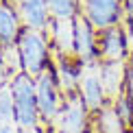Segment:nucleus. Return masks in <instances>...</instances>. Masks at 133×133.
<instances>
[{
    "mask_svg": "<svg viewBox=\"0 0 133 133\" xmlns=\"http://www.w3.org/2000/svg\"><path fill=\"white\" fill-rule=\"evenodd\" d=\"M11 96H13V109H15V124L22 131H29L39 127V107H37V94H35V79L29 74H18L9 79Z\"/></svg>",
    "mask_w": 133,
    "mask_h": 133,
    "instance_id": "f257e3e1",
    "label": "nucleus"
},
{
    "mask_svg": "<svg viewBox=\"0 0 133 133\" xmlns=\"http://www.w3.org/2000/svg\"><path fill=\"white\" fill-rule=\"evenodd\" d=\"M18 50L22 59V72L31 79H37L44 70L50 65V55H48V42L46 35L33 29H22L18 37Z\"/></svg>",
    "mask_w": 133,
    "mask_h": 133,
    "instance_id": "f03ea898",
    "label": "nucleus"
},
{
    "mask_svg": "<svg viewBox=\"0 0 133 133\" xmlns=\"http://www.w3.org/2000/svg\"><path fill=\"white\" fill-rule=\"evenodd\" d=\"M59 81L55 74L52 63L35 79V94H37V107H39L42 122H55L59 111H61V98H59Z\"/></svg>",
    "mask_w": 133,
    "mask_h": 133,
    "instance_id": "7ed1b4c3",
    "label": "nucleus"
},
{
    "mask_svg": "<svg viewBox=\"0 0 133 133\" xmlns=\"http://www.w3.org/2000/svg\"><path fill=\"white\" fill-rule=\"evenodd\" d=\"M74 55L83 68H94L101 63L96 29L90 24V20L83 13L74 18Z\"/></svg>",
    "mask_w": 133,
    "mask_h": 133,
    "instance_id": "20e7f679",
    "label": "nucleus"
},
{
    "mask_svg": "<svg viewBox=\"0 0 133 133\" xmlns=\"http://www.w3.org/2000/svg\"><path fill=\"white\" fill-rule=\"evenodd\" d=\"M83 15L101 33L111 26H120V20L124 15V4L122 0H85Z\"/></svg>",
    "mask_w": 133,
    "mask_h": 133,
    "instance_id": "39448f33",
    "label": "nucleus"
},
{
    "mask_svg": "<svg viewBox=\"0 0 133 133\" xmlns=\"http://www.w3.org/2000/svg\"><path fill=\"white\" fill-rule=\"evenodd\" d=\"M87 116H90V111L76 92L72 96H65V103L55 120V129H57V133H87L90 131Z\"/></svg>",
    "mask_w": 133,
    "mask_h": 133,
    "instance_id": "423d86ee",
    "label": "nucleus"
},
{
    "mask_svg": "<svg viewBox=\"0 0 133 133\" xmlns=\"http://www.w3.org/2000/svg\"><path fill=\"white\" fill-rule=\"evenodd\" d=\"M79 96H81L83 105L87 107L90 114H98L101 109H105L109 105L107 94H105V87H103V81H101L98 65H94V70H87L85 74H81Z\"/></svg>",
    "mask_w": 133,
    "mask_h": 133,
    "instance_id": "0eeeda50",
    "label": "nucleus"
},
{
    "mask_svg": "<svg viewBox=\"0 0 133 133\" xmlns=\"http://www.w3.org/2000/svg\"><path fill=\"white\" fill-rule=\"evenodd\" d=\"M98 52L101 61H127L129 39L120 26H111L98 33Z\"/></svg>",
    "mask_w": 133,
    "mask_h": 133,
    "instance_id": "6e6552de",
    "label": "nucleus"
},
{
    "mask_svg": "<svg viewBox=\"0 0 133 133\" xmlns=\"http://www.w3.org/2000/svg\"><path fill=\"white\" fill-rule=\"evenodd\" d=\"M127 61H101L98 63V72H101V81L107 94V101L116 103L118 96L127 87Z\"/></svg>",
    "mask_w": 133,
    "mask_h": 133,
    "instance_id": "1a4fd4ad",
    "label": "nucleus"
},
{
    "mask_svg": "<svg viewBox=\"0 0 133 133\" xmlns=\"http://www.w3.org/2000/svg\"><path fill=\"white\" fill-rule=\"evenodd\" d=\"M18 11H20V18H22L26 29L44 33L46 29H50V24H52L48 0H20Z\"/></svg>",
    "mask_w": 133,
    "mask_h": 133,
    "instance_id": "9d476101",
    "label": "nucleus"
},
{
    "mask_svg": "<svg viewBox=\"0 0 133 133\" xmlns=\"http://www.w3.org/2000/svg\"><path fill=\"white\" fill-rule=\"evenodd\" d=\"M22 29L24 26H22L20 11L9 0H2L0 2V46L18 44V37H20Z\"/></svg>",
    "mask_w": 133,
    "mask_h": 133,
    "instance_id": "9b49d317",
    "label": "nucleus"
},
{
    "mask_svg": "<svg viewBox=\"0 0 133 133\" xmlns=\"http://www.w3.org/2000/svg\"><path fill=\"white\" fill-rule=\"evenodd\" d=\"M50 39H52L59 55H63V57H76L74 55V18L72 20H52Z\"/></svg>",
    "mask_w": 133,
    "mask_h": 133,
    "instance_id": "f8f14e48",
    "label": "nucleus"
},
{
    "mask_svg": "<svg viewBox=\"0 0 133 133\" xmlns=\"http://www.w3.org/2000/svg\"><path fill=\"white\" fill-rule=\"evenodd\" d=\"M94 127H96L98 133H129L111 103L96 114V122H94Z\"/></svg>",
    "mask_w": 133,
    "mask_h": 133,
    "instance_id": "ddd939ff",
    "label": "nucleus"
},
{
    "mask_svg": "<svg viewBox=\"0 0 133 133\" xmlns=\"http://www.w3.org/2000/svg\"><path fill=\"white\" fill-rule=\"evenodd\" d=\"M52 20H72L79 15V0H48Z\"/></svg>",
    "mask_w": 133,
    "mask_h": 133,
    "instance_id": "4468645a",
    "label": "nucleus"
},
{
    "mask_svg": "<svg viewBox=\"0 0 133 133\" xmlns=\"http://www.w3.org/2000/svg\"><path fill=\"white\" fill-rule=\"evenodd\" d=\"M111 105L116 107V111H118L122 124L127 127V131L133 133V98H131L127 92H122V94L118 96V101L111 103Z\"/></svg>",
    "mask_w": 133,
    "mask_h": 133,
    "instance_id": "2eb2a0df",
    "label": "nucleus"
},
{
    "mask_svg": "<svg viewBox=\"0 0 133 133\" xmlns=\"http://www.w3.org/2000/svg\"><path fill=\"white\" fill-rule=\"evenodd\" d=\"M122 4H124V18L133 31V0H122Z\"/></svg>",
    "mask_w": 133,
    "mask_h": 133,
    "instance_id": "dca6fc26",
    "label": "nucleus"
},
{
    "mask_svg": "<svg viewBox=\"0 0 133 133\" xmlns=\"http://www.w3.org/2000/svg\"><path fill=\"white\" fill-rule=\"evenodd\" d=\"M124 92L133 98V63H129V68H127V87H124Z\"/></svg>",
    "mask_w": 133,
    "mask_h": 133,
    "instance_id": "f3484780",
    "label": "nucleus"
},
{
    "mask_svg": "<svg viewBox=\"0 0 133 133\" xmlns=\"http://www.w3.org/2000/svg\"><path fill=\"white\" fill-rule=\"evenodd\" d=\"M9 79V74H7V68H4V61H2V55H0V90H2L4 85H7V81Z\"/></svg>",
    "mask_w": 133,
    "mask_h": 133,
    "instance_id": "a211bd4d",
    "label": "nucleus"
},
{
    "mask_svg": "<svg viewBox=\"0 0 133 133\" xmlns=\"http://www.w3.org/2000/svg\"><path fill=\"white\" fill-rule=\"evenodd\" d=\"M0 133H22L18 124H0Z\"/></svg>",
    "mask_w": 133,
    "mask_h": 133,
    "instance_id": "6ab92c4d",
    "label": "nucleus"
},
{
    "mask_svg": "<svg viewBox=\"0 0 133 133\" xmlns=\"http://www.w3.org/2000/svg\"><path fill=\"white\" fill-rule=\"evenodd\" d=\"M22 133H46L42 127H35V129H29V131H22Z\"/></svg>",
    "mask_w": 133,
    "mask_h": 133,
    "instance_id": "aec40b11",
    "label": "nucleus"
},
{
    "mask_svg": "<svg viewBox=\"0 0 133 133\" xmlns=\"http://www.w3.org/2000/svg\"><path fill=\"white\" fill-rule=\"evenodd\" d=\"M131 52H133V31H131Z\"/></svg>",
    "mask_w": 133,
    "mask_h": 133,
    "instance_id": "412c9836",
    "label": "nucleus"
},
{
    "mask_svg": "<svg viewBox=\"0 0 133 133\" xmlns=\"http://www.w3.org/2000/svg\"><path fill=\"white\" fill-rule=\"evenodd\" d=\"M0 2H2V0H0Z\"/></svg>",
    "mask_w": 133,
    "mask_h": 133,
    "instance_id": "4be33fe9",
    "label": "nucleus"
},
{
    "mask_svg": "<svg viewBox=\"0 0 133 133\" xmlns=\"http://www.w3.org/2000/svg\"><path fill=\"white\" fill-rule=\"evenodd\" d=\"M18 2H20V0H18Z\"/></svg>",
    "mask_w": 133,
    "mask_h": 133,
    "instance_id": "5701e85b",
    "label": "nucleus"
}]
</instances>
